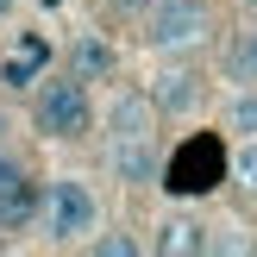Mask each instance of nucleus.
I'll return each instance as SVG.
<instances>
[{"mask_svg":"<svg viewBox=\"0 0 257 257\" xmlns=\"http://www.w3.org/2000/svg\"><path fill=\"white\" fill-rule=\"evenodd\" d=\"M207 245H213V226H201L195 213H170V220H157V238H151L157 257H201Z\"/></svg>","mask_w":257,"mask_h":257,"instance_id":"nucleus-9","label":"nucleus"},{"mask_svg":"<svg viewBox=\"0 0 257 257\" xmlns=\"http://www.w3.org/2000/svg\"><path fill=\"white\" fill-rule=\"evenodd\" d=\"M226 132H232V138H257V88L232 94V107H226Z\"/></svg>","mask_w":257,"mask_h":257,"instance_id":"nucleus-12","label":"nucleus"},{"mask_svg":"<svg viewBox=\"0 0 257 257\" xmlns=\"http://www.w3.org/2000/svg\"><path fill=\"white\" fill-rule=\"evenodd\" d=\"M201 94H207V82H201L195 69H163L157 82H151V107H157V119H182V113H195Z\"/></svg>","mask_w":257,"mask_h":257,"instance_id":"nucleus-8","label":"nucleus"},{"mask_svg":"<svg viewBox=\"0 0 257 257\" xmlns=\"http://www.w3.org/2000/svg\"><path fill=\"white\" fill-rule=\"evenodd\" d=\"M82 251H88V257H138L145 245H138L132 232H100V238H88Z\"/></svg>","mask_w":257,"mask_h":257,"instance_id":"nucleus-13","label":"nucleus"},{"mask_svg":"<svg viewBox=\"0 0 257 257\" xmlns=\"http://www.w3.org/2000/svg\"><path fill=\"white\" fill-rule=\"evenodd\" d=\"M44 69H50V38L44 32H19L13 57H0V88L7 94H32Z\"/></svg>","mask_w":257,"mask_h":257,"instance_id":"nucleus-7","label":"nucleus"},{"mask_svg":"<svg viewBox=\"0 0 257 257\" xmlns=\"http://www.w3.org/2000/svg\"><path fill=\"white\" fill-rule=\"evenodd\" d=\"M69 69L82 75L88 88H94V82H113V69H119V50H113L100 32H82V38L69 44Z\"/></svg>","mask_w":257,"mask_h":257,"instance_id":"nucleus-10","label":"nucleus"},{"mask_svg":"<svg viewBox=\"0 0 257 257\" xmlns=\"http://www.w3.org/2000/svg\"><path fill=\"white\" fill-rule=\"evenodd\" d=\"M44 207V182L25 170L13 151H0V232H25Z\"/></svg>","mask_w":257,"mask_h":257,"instance_id":"nucleus-6","label":"nucleus"},{"mask_svg":"<svg viewBox=\"0 0 257 257\" xmlns=\"http://www.w3.org/2000/svg\"><path fill=\"white\" fill-rule=\"evenodd\" d=\"M38 226H44V238H50L57 251L88 245V238H94V226H100V201H94V188H88L82 176H57V182H44Z\"/></svg>","mask_w":257,"mask_h":257,"instance_id":"nucleus-4","label":"nucleus"},{"mask_svg":"<svg viewBox=\"0 0 257 257\" xmlns=\"http://www.w3.org/2000/svg\"><path fill=\"white\" fill-rule=\"evenodd\" d=\"M100 125H107V170H113V182L151 188V182H157V170H163V151H157V107H151V94L119 88V94L107 100V113H100Z\"/></svg>","mask_w":257,"mask_h":257,"instance_id":"nucleus-1","label":"nucleus"},{"mask_svg":"<svg viewBox=\"0 0 257 257\" xmlns=\"http://www.w3.org/2000/svg\"><path fill=\"white\" fill-rule=\"evenodd\" d=\"M226 163H232V145H226L220 132H195V138H182V145L163 157L157 182L170 188L176 201H195V195H213V188L226 182Z\"/></svg>","mask_w":257,"mask_h":257,"instance_id":"nucleus-3","label":"nucleus"},{"mask_svg":"<svg viewBox=\"0 0 257 257\" xmlns=\"http://www.w3.org/2000/svg\"><path fill=\"white\" fill-rule=\"evenodd\" d=\"M213 32L207 0H151L145 13V44L163 50V57H182V50H201Z\"/></svg>","mask_w":257,"mask_h":257,"instance_id":"nucleus-5","label":"nucleus"},{"mask_svg":"<svg viewBox=\"0 0 257 257\" xmlns=\"http://www.w3.org/2000/svg\"><path fill=\"white\" fill-rule=\"evenodd\" d=\"M232 75H238V82H245V88H257V25L245 32V44L232 50Z\"/></svg>","mask_w":257,"mask_h":257,"instance_id":"nucleus-14","label":"nucleus"},{"mask_svg":"<svg viewBox=\"0 0 257 257\" xmlns=\"http://www.w3.org/2000/svg\"><path fill=\"white\" fill-rule=\"evenodd\" d=\"M25 100H32V132L50 138V145H75V138L94 132V94H88V82L75 69L38 75V88Z\"/></svg>","mask_w":257,"mask_h":257,"instance_id":"nucleus-2","label":"nucleus"},{"mask_svg":"<svg viewBox=\"0 0 257 257\" xmlns=\"http://www.w3.org/2000/svg\"><path fill=\"white\" fill-rule=\"evenodd\" d=\"M226 182H238V195H257V138H238V145H232Z\"/></svg>","mask_w":257,"mask_h":257,"instance_id":"nucleus-11","label":"nucleus"},{"mask_svg":"<svg viewBox=\"0 0 257 257\" xmlns=\"http://www.w3.org/2000/svg\"><path fill=\"white\" fill-rule=\"evenodd\" d=\"M7 13H13V0H0V19H7Z\"/></svg>","mask_w":257,"mask_h":257,"instance_id":"nucleus-15","label":"nucleus"}]
</instances>
